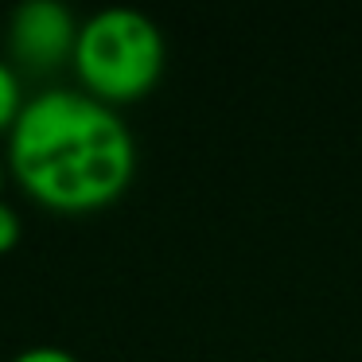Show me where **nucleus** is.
Instances as JSON below:
<instances>
[{
    "instance_id": "1",
    "label": "nucleus",
    "mask_w": 362,
    "mask_h": 362,
    "mask_svg": "<svg viewBox=\"0 0 362 362\" xmlns=\"http://www.w3.org/2000/svg\"><path fill=\"white\" fill-rule=\"evenodd\" d=\"M4 164L35 206L94 214L129 191L136 141L117 110L78 86H51L28 98L4 136Z\"/></svg>"
},
{
    "instance_id": "2",
    "label": "nucleus",
    "mask_w": 362,
    "mask_h": 362,
    "mask_svg": "<svg viewBox=\"0 0 362 362\" xmlns=\"http://www.w3.org/2000/svg\"><path fill=\"white\" fill-rule=\"evenodd\" d=\"M164 59V32L152 16L136 8H102L78 24L71 66L82 94L121 110L156 90Z\"/></svg>"
},
{
    "instance_id": "3",
    "label": "nucleus",
    "mask_w": 362,
    "mask_h": 362,
    "mask_svg": "<svg viewBox=\"0 0 362 362\" xmlns=\"http://www.w3.org/2000/svg\"><path fill=\"white\" fill-rule=\"evenodd\" d=\"M78 20L59 0H24L8 16V51L12 63L32 74H51L71 63Z\"/></svg>"
},
{
    "instance_id": "4",
    "label": "nucleus",
    "mask_w": 362,
    "mask_h": 362,
    "mask_svg": "<svg viewBox=\"0 0 362 362\" xmlns=\"http://www.w3.org/2000/svg\"><path fill=\"white\" fill-rule=\"evenodd\" d=\"M28 98H24V82H20V71L12 63L0 59V136H8L16 117L24 113Z\"/></svg>"
},
{
    "instance_id": "5",
    "label": "nucleus",
    "mask_w": 362,
    "mask_h": 362,
    "mask_svg": "<svg viewBox=\"0 0 362 362\" xmlns=\"http://www.w3.org/2000/svg\"><path fill=\"white\" fill-rule=\"evenodd\" d=\"M20 238H24V222H20V211H16L12 203H4V199H0V257L16 250Z\"/></svg>"
},
{
    "instance_id": "6",
    "label": "nucleus",
    "mask_w": 362,
    "mask_h": 362,
    "mask_svg": "<svg viewBox=\"0 0 362 362\" xmlns=\"http://www.w3.org/2000/svg\"><path fill=\"white\" fill-rule=\"evenodd\" d=\"M12 362H78L71 351H63V346H51V343H40V346H28V351H20Z\"/></svg>"
},
{
    "instance_id": "7",
    "label": "nucleus",
    "mask_w": 362,
    "mask_h": 362,
    "mask_svg": "<svg viewBox=\"0 0 362 362\" xmlns=\"http://www.w3.org/2000/svg\"><path fill=\"white\" fill-rule=\"evenodd\" d=\"M4 175H8V164H4V156H0V187H4Z\"/></svg>"
}]
</instances>
